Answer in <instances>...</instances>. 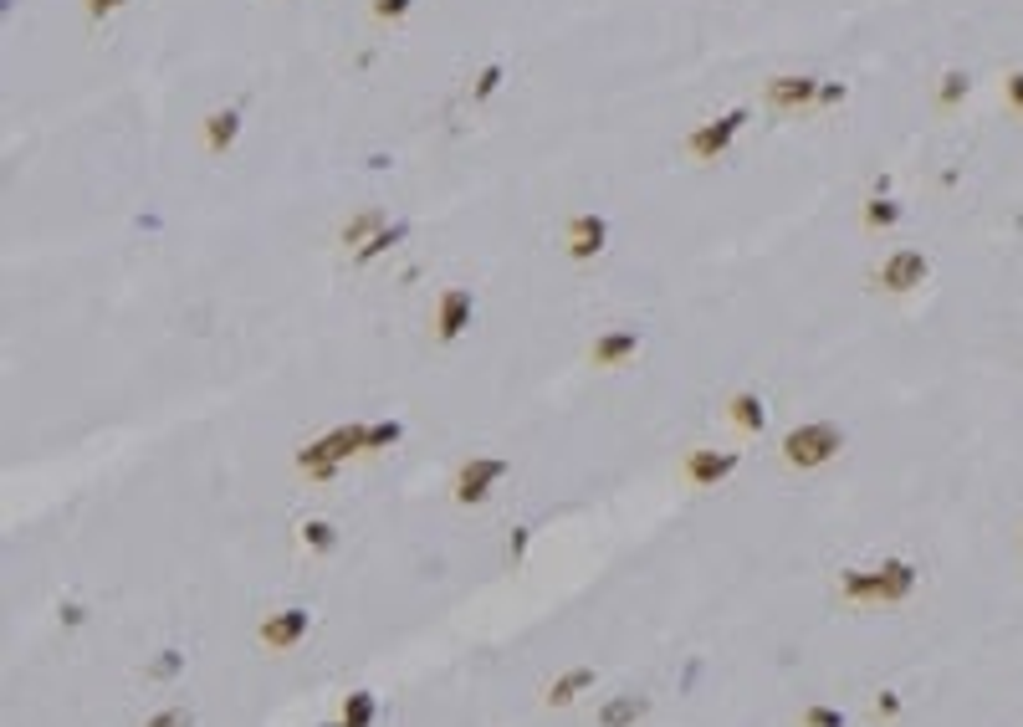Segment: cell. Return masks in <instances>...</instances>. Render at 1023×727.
I'll list each match as a JSON object with an SVG mask.
<instances>
[{"label":"cell","mask_w":1023,"mask_h":727,"mask_svg":"<svg viewBox=\"0 0 1023 727\" xmlns=\"http://www.w3.org/2000/svg\"><path fill=\"white\" fill-rule=\"evenodd\" d=\"M323 727H343V722H323Z\"/></svg>","instance_id":"obj_35"},{"label":"cell","mask_w":1023,"mask_h":727,"mask_svg":"<svg viewBox=\"0 0 1023 727\" xmlns=\"http://www.w3.org/2000/svg\"><path fill=\"white\" fill-rule=\"evenodd\" d=\"M844 98H850V88H844V82H819V103H824V108H839Z\"/></svg>","instance_id":"obj_31"},{"label":"cell","mask_w":1023,"mask_h":727,"mask_svg":"<svg viewBox=\"0 0 1023 727\" xmlns=\"http://www.w3.org/2000/svg\"><path fill=\"white\" fill-rule=\"evenodd\" d=\"M875 717H880V722L901 717V697H896V692H880V702H875Z\"/></svg>","instance_id":"obj_32"},{"label":"cell","mask_w":1023,"mask_h":727,"mask_svg":"<svg viewBox=\"0 0 1023 727\" xmlns=\"http://www.w3.org/2000/svg\"><path fill=\"white\" fill-rule=\"evenodd\" d=\"M747 118H752L747 108H732V113H722L717 123H701L696 134L686 139V149H691L696 159H717V154H727V149H732V139L747 128Z\"/></svg>","instance_id":"obj_5"},{"label":"cell","mask_w":1023,"mask_h":727,"mask_svg":"<svg viewBox=\"0 0 1023 727\" xmlns=\"http://www.w3.org/2000/svg\"><path fill=\"white\" fill-rule=\"evenodd\" d=\"M967 93H972V77H967V72H942V88H937V103H942V108H957Z\"/></svg>","instance_id":"obj_21"},{"label":"cell","mask_w":1023,"mask_h":727,"mask_svg":"<svg viewBox=\"0 0 1023 727\" xmlns=\"http://www.w3.org/2000/svg\"><path fill=\"white\" fill-rule=\"evenodd\" d=\"M359 451H369V425H338V431H328V436H318L313 446H302L297 451V466L313 482H328L333 472H338V461H348V456H359Z\"/></svg>","instance_id":"obj_2"},{"label":"cell","mask_w":1023,"mask_h":727,"mask_svg":"<svg viewBox=\"0 0 1023 727\" xmlns=\"http://www.w3.org/2000/svg\"><path fill=\"white\" fill-rule=\"evenodd\" d=\"M926 277H931V262H926V251H916V246L891 251V256H885V267H880V287L885 292H911Z\"/></svg>","instance_id":"obj_7"},{"label":"cell","mask_w":1023,"mask_h":727,"mask_svg":"<svg viewBox=\"0 0 1023 727\" xmlns=\"http://www.w3.org/2000/svg\"><path fill=\"white\" fill-rule=\"evenodd\" d=\"M307 630H313V615H307V610H277V615H266V620H261L256 635H261V646H266V651H292Z\"/></svg>","instance_id":"obj_9"},{"label":"cell","mask_w":1023,"mask_h":727,"mask_svg":"<svg viewBox=\"0 0 1023 727\" xmlns=\"http://www.w3.org/2000/svg\"><path fill=\"white\" fill-rule=\"evenodd\" d=\"M144 727H195V717H190L185 707H164V712H154Z\"/></svg>","instance_id":"obj_26"},{"label":"cell","mask_w":1023,"mask_h":727,"mask_svg":"<svg viewBox=\"0 0 1023 727\" xmlns=\"http://www.w3.org/2000/svg\"><path fill=\"white\" fill-rule=\"evenodd\" d=\"M374 717H379V697L374 692H348V702H343V727H374Z\"/></svg>","instance_id":"obj_18"},{"label":"cell","mask_w":1023,"mask_h":727,"mask_svg":"<svg viewBox=\"0 0 1023 727\" xmlns=\"http://www.w3.org/2000/svg\"><path fill=\"white\" fill-rule=\"evenodd\" d=\"M180 666H185V651H164V656L149 666V676H159V681H164V676H174Z\"/></svg>","instance_id":"obj_28"},{"label":"cell","mask_w":1023,"mask_h":727,"mask_svg":"<svg viewBox=\"0 0 1023 727\" xmlns=\"http://www.w3.org/2000/svg\"><path fill=\"white\" fill-rule=\"evenodd\" d=\"M410 6H415V0H374V16H379V21H399Z\"/></svg>","instance_id":"obj_29"},{"label":"cell","mask_w":1023,"mask_h":727,"mask_svg":"<svg viewBox=\"0 0 1023 727\" xmlns=\"http://www.w3.org/2000/svg\"><path fill=\"white\" fill-rule=\"evenodd\" d=\"M236 134H241V113H236V108H220V113L205 118V144H210V154H226V149L236 144Z\"/></svg>","instance_id":"obj_14"},{"label":"cell","mask_w":1023,"mask_h":727,"mask_svg":"<svg viewBox=\"0 0 1023 727\" xmlns=\"http://www.w3.org/2000/svg\"><path fill=\"white\" fill-rule=\"evenodd\" d=\"M798 727H844V712L839 707H804Z\"/></svg>","instance_id":"obj_24"},{"label":"cell","mask_w":1023,"mask_h":727,"mask_svg":"<svg viewBox=\"0 0 1023 727\" xmlns=\"http://www.w3.org/2000/svg\"><path fill=\"white\" fill-rule=\"evenodd\" d=\"M502 88V62H486L481 72H476V88H471V103H486Z\"/></svg>","instance_id":"obj_23"},{"label":"cell","mask_w":1023,"mask_h":727,"mask_svg":"<svg viewBox=\"0 0 1023 727\" xmlns=\"http://www.w3.org/2000/svg\"><path fill=\"white\" fill-rule=\"evenodd\" d=\"M645 712H650V702H645V697H635V692H625V697H609V702L599 707V727H635Z\"/></svg>","instance_id":"obj_13"},{"label":"cell","mask_w":1023,"mask_h":727,"mask_svg":"<svg viewBox=\"0 0 1023 727\" xmlns=\"http://www.w3.org/2000/svg\"><path fill=\"white\" fill-rule=\"evenodd\" d=\"M118 6H128V0H87V16H93V21H103V16H113Z\"/></svg>","instance_id":"obj_33"},{"label":"cell","mask_w":1023,"mask_h":727,"mask_svg":"<svg viewBox=\"0 0 1023 727\" xmlns=\"http://www.w3.org/2000/svg\"><path fill=\"white\" fill-rule=\"evenodd\" d=\"M302 543L313 548V553H328V548L338 543V533H333V523H323V518H307V523H302Z\"/></svg>","instance_id":"obj_22"},{"label":"cell","mask_w":1023,"mask_h":727,"mask_svg":"<svg viewBox=\"0 0 1023 727\" xmlns=\"http://www.w3.org/2000/svg\"><path fill=\"white\" fill-rule=\"evenodd\" d=\"M379 231H384V210H379V205H369V210H359V216H353V221L343 226V246L359 251V246H364V241H374Z\"/></svg>","instance_id":"obj_17"},{"label":"cell","mask_w":1023,"mask_h":727,"mask_svg":"<svg viewBox=\"0 0 1023 727\" xmlns=\"http://www.w3.org/2000/svg\"><path fill=\"white\" fill-rule=\"evenodd\" d=\"M727 415H732V420L742 425V431H747V436H758V431H763V425H768V410H763V400H758V395H752V390H737V395L727 400Z\"/></svg>","instance_id":"obj_15"},{"label":"cell","mask_w":1023,"mask_h":727,"mask_svg":"<svg viewBox=\"0 0 1023 727\" xmlns=\"http://www.w3.org/2000/svg\"><path fill=\"white\" fill-rule=\"evenodd\" d=\"M911 589H916V564L906 559H885L880 569H850L839 579L844 600H875V605H901L911 600Z\"/></svg>","instance_id":"obj_1"},{"label":"cell","mask_w":1023,"mask_h":727,"mask_svg":"<svg viewBox=\"0 0 1023 727\" xmlns=\"http://www.w3.org/2000/svg\"><path fill=\"white\" fill-rule=\"evenodd\" d=\"M742 466V456L737 451H717V446H696L691 456H686V482L691 487H717V482H727L732 472Z\"/></svg>","instance_id":"obj_8"},{"label":"cell","mask_w":1023,"mask_h":727,"mask_svg":"<svg viewBox=\"0 0 1023 727\" xmlns=\"http://www.w3.org/2000/svg\"><path fill=\"white\" fill-rule=\"evenodd\" d=\"M405 231H410L405 221H394V226H384V231H379L374 241H364L359 251H353V262H359V267H369V262H374V256H384L389 246H399V241H405Z\"/></svg>","instance_id":"obj_19"},{"label":"cell","mask_w":1023,"mask_h":727,"mask_svg":"<svg viewBox=\"0 0 1023 727\" xmlns=\"http://www.w3.org/2000/svg\"><path fill=\"white\" fill-rule=\"evenodd\" d=\"M844 451V431L834 420H809V425H798V431L783 436V461L798 466V472H814V466L834 461Z\"/></svg>","instance_id":"obj_3"},{"label":"cell","mask_w":1023,"mask_h":727,"mask_svg":"<svg viewBox=\"0 0 1023 727\" xmlns=\"http://www.w3.org/2000/svg\"><path fill=\"white\" fill-rule=\"evenodd\" d=\"M640 354V333L635 328H609L594 338V349H589V364L594 369H619V364H630Z\"/></svg>","instance_id":"obj_10"},{"label":"cell","mask_w":1023,"mask_h":727,"mask_svg":"<svg viewBox=\"0 0 1023 727\" xmlns=\"http://www.w3.org/2000/svg\"><path fill=\"white\" fill-rule=\"evenodd\" d=\"M896 221H901V205H896V200H880V195H875V200L865 205V226H870V231H891Z\"/></svg>","instance_id":"obj_20"},{"label":"cell","mask_w":1023,"mask_h":727,"mask_svg":"<svg viewBox=\"0 0 1023 727\" xmlns=\"http://www.w3.org/2000/svg\"><path fill=\"white\" fill-rule=\"evenodd\" d=\"M589 687H594V666H573V671H563L548 687V707H568L578 692H589Z\"/></svg>","instance_id":"obj_16"},{"label":"cell","mask_w":1023,"mask_h":727,"mask_svg":"<svg viewBox=\"0 0 1023 727\" xmlns=\"http://www.w3.org/2000/svg\"><path fill=\"white\" fill-rule=\"evenodd\" d=\"M502 477H507V461H502V456H471L461 472H456V502H466V507L486 502Z\"/></svg>","instance_id":"obj_4"},{"label":"cell","mask_w":1023,"mask_h":727,"mask_svg":"<svg viewBox=\"0 0 1023 727\" xmlns=\"http://www.w3.org/2000/svg\"><path fill=\"white\" fill-rule=\"evenodd\" d=\"M527 538H532V528H517V533H512V543H507V564H512V569L527 559Z\"/></svg>","instance_id":"obj_30"},{"label":"cell","mask_w":1023,"mask_h":727,"mask_svg":"<svg viewBox=\"0 0 1023 727\" xmlns=\"http://www.w3.org/2000/svg\"><path fill=\"white\" fill-rule=\"evenodd\" d=\"M1003 103L1023 118V72H1008V77H1003Z\"/></svg>","instance_id":"obj_27"},{"label":"cell","mask_w":1023,"mask_h":727,"mask_svg":"<svg viewBox=\"0 0 1023 727\" xmlns=\"http://www.w3.org/2000/svg\"><path fill=\"white\" fill-rule=\"evenodd\" d=\"M62 620H67V625H82L87 610H82V605H62Z\"/></svg>","instance_id":"obj_34"},{"label":"cell","mask_w":1023,"mask_h":727,"mask_svg":"<svg viewBox=\"0 0 1023 727\" xmlns=\"http://www.w3.org/2000/svg\"><path fill=\"white\" fill-rule=\"evenodd\" d=\"M768 103L783 108V113H798V108L819 103V77H773L768 82Z\"/></svg>","instance_id":"obj_11"},{"label":"cell","mask_w":1023,"mask_h":727,"mask_svg":"<svg viewBox=\"0 0 1023 727\" xmlns=\"http://www.w3.org/2000/svg\"><path fill=\"white\" fill-rule=\"evenodd\" d=\"M604 241H609V221H604V216H578V221L568 226V256H573V262H589V256H599Z\"/></svg>","instance_id":"obj_12"},{"label":"cell","mask_w":1023,"mask_h":727,"mask_svg":"<svg viewBox=\"0 0 1023 727\" xmlns=\"http://www.w3.org/2000/svg\"><path fill=\"white\" fill-rule=\"evenodd\" d=\"M399 436H405V425H399V420H384V425H369V451H384V446H394Z\"/></svg>","instance_id":"obj_25"},{"label":"cell","mask_w":1023,"mask_h":727,"mask_svg":"<svg viewBox=\"0 0 1023 727\" xmlns=\"http://www.w3.org/2000/svg\"><path fill=\"white\" fill-rule=\"evenodd\" d=\"M471 313H476L471 287H446V292H440V308H435V338H440V344H456V338L471 328Z\"/></svg>","instance_id":"obj_6"}]
</instances>
